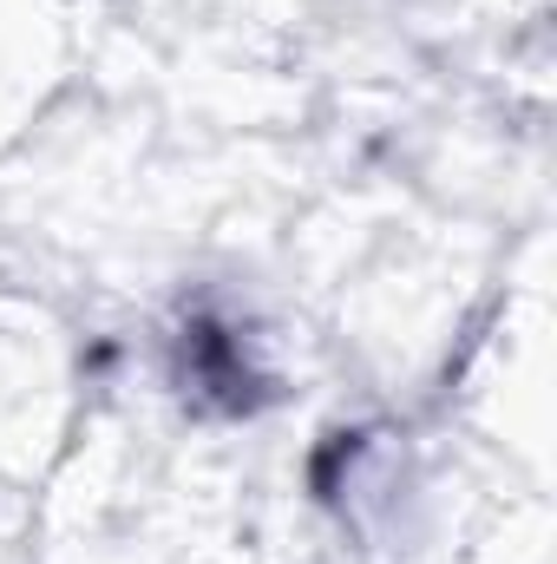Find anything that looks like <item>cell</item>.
Returning <instances> with one entry per match:
<instances>
[{
    "label": "cell",
    "mask_w": 557,
    "mask_h": 564,
    "mask_svg": "<svg viewBox=\"0 0 557 564\" xmlns=\"http://www.w3.org/2000/svg\"><path fill=\"white\" fill-rule=\"evenodd\" d=\"M171 368H177V388H184L197 408H210V414H250V408L263 401V388H270V381L250 368L243 335H237L223 315H210V308H197V315L177 328Z\"/></svg>",
    "instance_id": "1"
}]
</instances>
